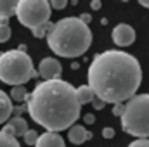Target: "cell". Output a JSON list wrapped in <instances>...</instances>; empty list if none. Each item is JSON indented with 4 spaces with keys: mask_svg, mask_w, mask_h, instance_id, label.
I'll return each mask as SVG.
<instances>
[{
    "mask_svg": "<svg viewBox=\"0 0 149 147\" xmlns=\"http://www.w3.org/2000/svg\"><path fill=\"white\" fill-rule=\"evenodd\" d=\"M7 126L10 128V132H12V135L17 139V137H23L26 132H28V123H26V119H23L21 116H16V118H12L9 123H7Z\"/></svg>",
    "mask_w": 149,
    "mask_h": 147,
    "instance_id": "12",
    "label": "cell"
},
{
    "mask_svg": "<svg viewBox=\"0 0 149 147\" xmlns=\"http://www.w3.org/2000/svg\"><path fill=\"white\" fill-rule=\"evenodd\" d=\"M0 147H21L19 146V140L12 135H7L0 130Z\"/></svg>",
    "mask_w": 149,
    "mask_h": 147,
    "instance_id": "17",
    "label": "cell"
},
{
    "mask_svg": "<svg viewBox=\"0 0 149 147\" xmlns=\"http://www.w3.org/2000/svg\"><path fill=\"white\" fill-rule=\"evenodd\" d=\"M12 101L9 99V95L3 92V90H0V125L2 123H5L9 118H10V114H12Z\"/></svg>",
    "mask_w": 149,
    "mask_h": 147,
    "instance_id": "11",
    "label": "cell"
},
{
    "mask_svg": "<svg viewBox=\"0 0 149 147\" xmlns=\"http://www.w3.org/2000/svg\"><path fill=\"white\" fill-rule=\"evenodd\" d=\"M78 19H80L81 23H85V24H88V23L92 21V16H90V14H87V12H83V14H81V16H80Z\"/></svg>",
    "mask_w": 149,
    "mask_h": 147,
    "instance_id": "24",
    "label": "cell"
},
{
    "mask_svg": "<svg viewBox=\"0 0 149 147\" xmlns=\"http://www.w3.org/2000/svg\"><path fill=\"white\" fill-rule=\"evenodd\" d=\"M121 112H123V104H114L113 106V114L114 116H121Z\"/></svg>",
    "mask_w": 149,
    "mask_h": 147,
    "instance_id": "22",
    "label": "cell"
},
{
    "mask_svg": "<svg viewBox=\"0 0 149 147\" xmlns=\"http://www.w3.org/2000/svg\"><path fill=\"white\" fill-rule=\"evenodd\" d=\"M26 109V107H24V106H17V107H16V109H12V111H17V112H23V111Z\"/></svg>",
    "mask_w": 149,
    "mask_h": 147,
    "instance_id": "29",
    "label": "cell"
},
{
    "mask_svg": "<svg viewBox=\"0 0 149 147\" xmlns=\"http://www.w3.org/2000/svg\"><path fill=\"white\" fill-rule=\"evenodd\" d=\"M92 139V133L85 130V126L81 125H73L70 130H68V140L74 144V146H81L83 142L90 140Z\"/></svg>",
    "mask_w": 149,
    "mask_h": 147,
    "instance_id": "10",
    "label": "cell"
},
{
    "mask_svg": "<svg viewBox=\"0 0 149 147\" xmlns=\"http://www.w3.org/2000/svg\"><path fill=\"white\" fill-rule=\"evenodd\" d=\"M61 73H63V66L56 57H45L40 61L38 66V73L43 81H50V80H61Z\"/></svg>",
    "mask_w": 149,
    "mask_h": 147,
    "instance_id": "7",
    "label": "cell"
},
{
    "mask_svg": "<svg viewBox=\"0 0 149 147\" xmlns=\"http://www.w3.org/2000/svg\"><path fill=\"white\" fill-rule=\"evenodd\" d=\"M121 128L135 139H149V94H135L123 104Z\"/></svg>",
    "mask_w": 149,
    "mask_h": 147,
    "instance_id": "5",
    "label": "cell"
},
{
    "mask_svg": "<svg viewBox=\"0 0 149 147\" xmlns=\"http://www.w3.org/2000/svg\"><path fill=\"white\" fill-rule=\"evenodd\" d=\"M50 30H52V23L49 21L47 24L38 26V28H35V30H31V33H33V37H37V38H43V37H47V35L50 33Z\"/></svg>",
    "mask_w": 149,
    "mask_h": 147,
    "instance_id": "18",
    "label": "cell"
},
{
    "mask_svg": "<svg viewBox=\"0 0 149 147\" xmlns=\"http://www.w3.org/2000/svg\"><path fill=\"white\" fill-rule=\"evenodd\" d=\"M26 111L30 118L45 128V132L59 133L70 130L80 118L81 106L78 104L76 92L71 83L64 80L40 81L28 94Z\"/></svg>",
    "mask_w": 149,
    "mask_h": 147,
    "instance_id": "2",
    "label": "cell"
},
{
    "mask_svg": "<svg viewBox=\"0 0 149 147\" xmlns=\"http://www.w3.org/2000/svg\"><path fill=\"white\" fill-rule=\"evenodd\" d=\"M135 37H137V35H135V30H134L130 24H127V23L116 24L111 31L113 42H114L118 47H128V45H132V43L135 42Z\"/></svg>",
    "mask_w": 149,
    "mask_h": 147,
    "instance_id": "8",
    "label": "cell"
},
{
    "mask_svg": "<svg viewBox=\"0 0 149 147\" xmlns=\"http://www.w3.org/2000/svg\"><path fill=\"white\" fill-rule=\"evenodd\" d=\"M90 7H92L94 10H99V9L102 7V2H101V0H94V2L90 3Z\"/></svg>",
    "mask_w": 149,
    "mask_h": 147,
    "instance_id": "27",
    "label": "cell"
},
{
    "mask_svg": "<svg viewBox=\"0 0 149 147\" xmlns=\"http://www.w3.org/2000/svg\"><path fill=\"white\" fill-rule=\"evenodd\" d=\"M49 49L61 57H80L92 45V31L88 24L81 23L78 17H63L52 24L47 35Z\"/></svg>",
    "mask_w": 149,
    "mask_h": 147,
    "instance_id": "3",
    "label": "cell"
},
{
    "mask_svg": "<svg viewBox=\"0 0 149 147\" xmlns=\"http://www.w3.org/2000/svg\"><path fill=\"white\" fill-rule=\"evenodd\" d=\"M12 35L10 31V24H9V19L7 17H0V43H5Z\"/></svg>",
    "mask_w": 149,
    "mask_h": 147,
    "instance_id": "16",
    "label": "cell"
},
{
    "mask_svg": "<svg viewBox=\"0 0 149 147\" xmlns=\"http://www.w3.org/2000/svg\"><path fill=\"white\" fill-rule=\"evenodd\" d=\"M139 5L144 9H149V0H139Z\"/></svg>",
    "mask_w": 149,
    "mask_h": 147,
    "instance_id": "28",
    "label": "cell"
},
{
    "mask_svg": "<svg viewBox=\"0 0 149 147\" xmlns=\"http://www.w3.org/2000/svg\"><path fill=\"white\" fill-rule=\"evenodd\" d=\"M83 121H85L87 125H92V123L95 121V116H94V114H85V116H83Z\"/></svg>",
    "mask_w": 149,
    "mask_h": 147,
    "instance_id": "26",
    "label": "cell"
},
{
    "mask_svg": "<svg viewBox=\"0 0 149 147\" xmlns=\"http://www.w3.org/2000/svg\"><path fill=\"white\" fill-rule=\"evenodd\" d=\"M49 5H50V9H64L68 5V2L66 0H52V2H49Z\"/></svg>",
    "mask_w": 149,
    "mask_h": 147,
    "instance_id": "21",
    "label": "cell"
},
{
    "mask_svg": "<svg viewBox=\"0 0 149 147\" xmlns=\"http://www.w3.org/2000/svg\"><path fill=\"white\" fill-rule=\"evenodd\" d=\"M74 92H76V99H78V104H80V106L92 102V99L95 97L94 92H92V88H90L88 85H81V87L74 88Z\"/></svg>",
    "mask_w": 149,
    "mask_h": 147,
    "instance_id": "13",
    "label": "cell"
},
{
    "mask_svg": "<svg viewBox=\"0 0 149 147\" xmlns=\"http://www.w3.org/2000/svg\"><path fill=\"white\" fill-rule=\"evenodd\" d=\"M14 16L23 26L35 30L50 21L52 9L47 0H17Z\"/></svg>",
    "mask_w": 149,
    "mask_h": 147,
    "instance_id": "6",
    "label": "cell"
},
{
    "mask_svg": "<svg viewBox=\"0 0 149 147\" xmlns=\"http://www.w3.org/2000/svg\"><path fill=\"white\" fill-rule=\"evenodd\" d=\"M102 137H104V139H113V137H114V130H113V128H104V130H102Z\"/></svg>",
    "mask_w": 149,
    "mask_h": 147,
    "instance_id": "23",
    "label": "cell"
},
{
    "mask_svg": "<svg viewBox=\"0 0 149 147\" xmlns=\"http://www.w3.org/2000/svg\"><path fill=\"white\" fill-rule=\"evenodd\" d=\"M35 147H66V142H64V139L59 133L45 132V133L38 135Z\"/></svg>",
    "mask_w": 149,
    "mask_h": 147,
    "instance_id": "9",
    "label": "cell"
},
{
    "mask_svg": "<svg viewBox=\"0 0 149 147\" xmlns=\"http://www.w3.org/2000/svg\"><path fill=\"white\" fill-rule=\"evenodd\" d=\"M92 104H94V107H95V109H102V107H104V102H102V101H99L97 97H94V99H92Z\"/></svg>",
    "mask_w": 149,
    "mask_h": 147,
    "instance_id": "25",
    "label": "cell"
},
{
    "mask_svg": "<svg viewBox=\"0 0 149 147\" xmlns=\"http://www.w3.org/2000/svg\"><path fill=\"white\" fill-rule=\"evenodd\" d=\"M17 7V0H0V17H10L14 16Z\"/></svg>",
    "mask_w": 149,
    "mask_h": 147,
    "instance_id": "14",
    "label": "cell"
},
{
    "mask_svg": "<svg viewBox=\"0 0 149 147\" xmlns=\"http://www.w3.org/2000/svg\"><path fill=\"white\" fill-rule=\"evenodd\" d=\"M128 147H149V139H137V140L130 142Z\"/></svg>",
    "mask_w": 149,
    "mask_h": 147,
    "instance_id": "20",
    "label": "cell"
},
{
    "mask_svg": "<svg viewBox=\"0 0 149 147\" xmlns=\"http://www.w3.org/2000/svg\"><path fill=\"white\" fill-rule=\"evenodd\" d=\"M23 139H24V142H26L28 146H35V144H37V139H38L37 130H30V128H28V132L23 135Z\"/></svg>",
    "mask_w": 149,
    "mask_h": 147,
    "instance_id": "19",
    "label": "cell"
},
{
    "mask_svg": "<svg viewBox=\"0 0 149 147\" xmlns=\"http://www.w3.org/2000/svg\"><path fill=\"white\" fill-rule=\"evenodd\" d=\"M37 76L33 61L26 50L12 49L0 54V81L10 87H21Z\"/></svg>",
    "mask_w": 149,
    "mask_h": 147,
    "instance_id": "4",
    "label": "cell"
},
{
    "mask_svg": "<svg viewBox=\"0 0 149 147\" xmlns=\"http://www.w3.org/2000/svg\"><path fill=\"white\" fill-rule=\"evenodd\" d=\"M87 80L99 101L104 104H123L137 94L142 81V69L132 54L104 50L92 59Z\"/></svg>",
    "mask_w": 149,
    "mask_h": 147,
    "instance_id": "1",
    "label": "cell"
},
{
    "mask_svg": "<svg viewBox=\"0 0 149 147\" xmlns=\"http://www.w3.org/2000/svg\"><path fill=\"white\" fill-rule=\"evenodd\" d=\"M9 99H10V101H16V102H24V101L28 99V90H26V87H24V85H21V87H12Z\"/></svg>",
    "mask_w": 149,
    "mask_h": 147,
    "instance_id": "15",
    "label": "cell"
}]
</instances>
